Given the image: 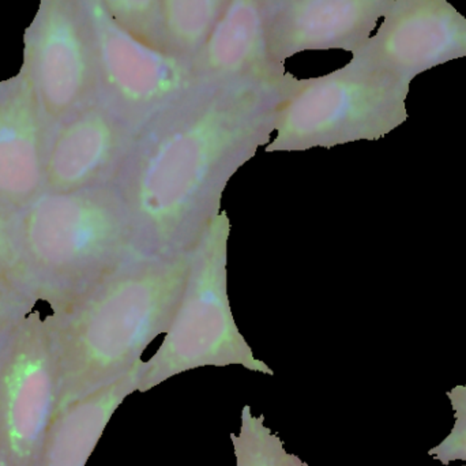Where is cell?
Wrapping results in <instances>:
<instances>
[{
  "label": "cell",
  "mask_w": 466,
  "mask_h": 466,
  "mask_svg": "<svg viewBox=\"0 0 466 466\" xmlns=\"http://www.w3.org/2000/svg\"><path fill=\"white\" fill-rule=\"evenodd\" d=\"M285 76L208 86L131 134L112 187L144 257L188 251L233 175L273 138Z\"/></svg>",
  "instance_id": "1"
},
{
  "label": "cell",
  "mask_w": 466,
  "mask_h": 466,
  "mask_svg": "<svg viewBox=\"0 0 466 466\" xmlns=\"http://www.w3.org/2000/svg\"><path fill=\"white\" fill-rule=\"evenodd\" d=\"M188 251L138 258L84 292L51 303L60 410L136 369L166 334L187 282Z\"/></svg>",
  "instance_id": "2"
},
{
  "label": "cell",
  "mask_w": 466,
  "mask_h": 466,
  "mask_svg": "<svg viewBox=\"0 0 466 466\" xmlns=\"http://www.w3.org/2000/svg\"><path fill=\"white\" fill-rule=\"evenodd\" d=\"M16 235L35 296L54 303L144 258L112 185L43 191L19 210Z\"/></svg>",
  "instance_id": "3"
},
{
  "label": "cell",
  "mask_w": 466,
  "mask_h": 466,
  "mask_svg": "<svg viewBox=\"0 0 466 466\" xmlns=\"http://www.w3.org/2000/svg\"><path fill=\"white\" fill-rule=\"evenodd\" d=\"M412 81L353 57L314 78H285L266 153L378 141L408 120Z\"/></svg>",
  "instance_id": "4"
},
{
  "label": "cell",
  "mask_w": 466,
  "mask_h": 466,
  "mask_svg": "<svg viewBox=\"0 0 466 466\" xmlns=\"http://www.w3.org/2000/svg\"><path fill=\"white\" fill-rule=\"evenodd\" d=\"M229 233L231 221L221 210L188 249L190 263L182 300L160 348L139 366V393L202 367L241 366L274 375L265 361L255 358L233 318L227 271Z\"/></svg>",
  "instance_id": "5"
},
{
  "label": "cell",
  "mask_w": 466,
  "mask_h": 466,
  "mask_svg": "<svg viewBox=\"0 0 466 466\" xmlns=\"http://www.w3.org/2000/svg\"><path fill=\"white\" fill-rule=\"evenodd\" d=\"M29 304L0 339V453L10 466H38L62 404L52 315Z\"/></svg>",
  "instance_id": "6"
},
{
  "label": "cell",
  "mask_w": 466,
  "mask_h": 466,
  "mask_svg": "<svg viewBox=\"0 0 466 466\" xmlns=\"http://www.w3.org/2000/svg\"><path fill=\"white\" fill-rule=\"evenodd\" d=\"M97 52L98 100L131 131L204 89L197 65L126 29L101 0H84Z\"/></svg>",
  "instance_id": "7"
},
{
  "label": "cell",
  "mask_w": 466,
  "mask_h": 466,
  "mask_svg": "<svg viewBox=\"0 0 466 466\" xmlns=\"http://www.w3.org/2000/svg\"><path fill=\"white\" fill-rule=\"evenodd\" d=\"M19 76L35 92L51 131L98 101L97 52L84 0H40L25 35Z\"/></svg>",
  "instance_id": "8"
},
{
  "label": "cell",
  "mask_w": 466,
  "mask_h": 466,
  "mask_svg": "<svg viewBox=\"0 0 466 466\" xmlns=\"http://www.w3.org/2000/svg\"><path fill=\"white\" fill-rule=\"evenodd\" d=\"M352 56L413 81L466 57V16L449 0H397Z\"/></svg>",
  "instance_id": "9"
},
{
  "label": "cell",
  "mask_w": 466,
  "mask_h": 466,
  "mask_svg": "<svg viewBox=\"0 0 466 466\" xmlns=\"http://www.w3.org/2000/svg\"><path fill=\"white\" fill-rule=\"evenodd\" d=\"M397 0H266V44L274 67L307 51L355 54Z\"/></svg>",
  "instance_id": "10"
},
{
  "label": "cell",
  "mask_w": 466,
  "mask_h": 466,
  "mask_svg": "<svg viewBox=\"0 0 466 466\" xmlns=\"http://www.w3.org/2000/svg\"><path fill=\"white\" fill-rule=\"evenodd\" d=\"M127 125L100 100L51 131L44 191H78L111 185L130 144Z\"/></svg>",
  "instance_id": "11"
},
{
  "label": "cell",
  "mask_w": 466,
  "mask_h": 466,
  "mask_svg": "<svg viewBox=\"0 0 466 466\" xmlns=\"http://www.w3.org/2000/svg\"><path fill=\"white\" fill-rule=\"evenodd\" d=\"M51 128L21 76L0 89V202L19 212L44 191Z\"/></svg>",
  "instance_id": "12"
},
{
  "label": "cell",
  "mask_w": 466,
  "mask_h": 466,
  "mask_svg": "<svg viewBox=\"0 0 466 466\" xmlns=\"http://www.w3.org/2000/svg\"><path fill=\"white\" fill-rule=\"evenodd\" d=\"M197 68L205 86L279 78L266 44V0H229L213 29Z\"/></svg>",
  "instance_id": "13"
},
{
  "label": "cell",
  "mask_w": 466,
  "mask_h": 466,
  "mask_svg": "<svg viewBox=\"0 0 466 466\" xmlns=\"http://www.w3.org/2000/svg\"><path fill=\"white\" fill-rule=\"evenodd\" d=\"M141 363L115 382L63 407L49 429L38 466H86L117 408L138 391Z\"/></svg>",
  "instance_id": "14"
},
{
  "label": "cell",
  "mask_w": 466,
  "mask_h": 466,
  "mask_svg": "<svg viewBox=\"0 0 466 466\" xmlns=\"http://www.w3.org/2000/svg\"><path fill=\"white\" fill-rule=\"evenodd\" d=\"M228 2L161 0V46L197 65Z\"/></svg>",
  "instance_id": "15"
},
{
  "label": "cell",
  "mask_w": 466,
  "mask_h": 466,
  "mask_svg": "<svg viewBox=\"0 0 466 466\" xmlns=\"http://www.w3.org/2000/svg\"><path fill=\"white\" fill-rule=\"evenodd\" d=\"M236 466H309L289 453L276 432L265 423L263 415H254L251 407L241 410L240 429L231 434Z\"/></svg>",
  "instance_id": "16"
},
{
  "label": "cell",
  "mask_w": 466,
  "mask_h": 466,
  "mask_svg": "<svg viewBox=\"0 0 466 466\" xmlns=\"http://www.w3.org/2000/svg\"><path fill=\"white\" fill-rule=\"evenodd\" d=\"M18 212L0 202V287L37 299L19 251Z\"/></svg>",
  "instance_id": "17"
},
{
  "label": "cell",
  "mask_w": 466,
  "mask_h": 466,
  "mask_svg": "<svg viewBox=\"0 0 466 466\" xmlns=\"http://www.w3.org/2000/svg\"><path fill=\"white\" fill-rule=\"evenodd\" d=\"M101 2L106 5L108 13L137 37L161 46V0H101Z\"/></svg>",
  "instance_id": "18"
},
{
  "label": "cell",
  "mask_w": 466,
  "mask_h": 466,
  "mask_svg": "<svg viewBox=\"0 0 466 466\" xmlns=\"http://www.w3.org/2000/svg\"><path fill=\"white\" fill-rule=\"evenodd\" d=\"M454 410V427L451 434L429 451V456L443 465L453 461L466 462V385L456 386L448 391Z\"/></svg>",
  "instance_id": "19"
},
{
  "label": "cell",
  "mask_w": 466,
  "mask_h": 466,
  "mask_svg": "<svg viewBox=\"0 0 466 466\" xmlns=\"http://www.w3.org/2000/svg\"><path fill=\"white\" fill-rule=\"evenodd\" d=\"M35 299L0 287V323L15 319Z\"/></svg>",
  "instance_id": "20"
},
{
  "label": "cell",
  "mask_w": 466,
  "mask_h": 466,
  "mask_svg": "<svg viewBox=\"0 0 466 466\" xmlns=\"http://www.w3.org/2000/svg\"><path fill=\"white\" fill-rule=\"evenodd\" d=\"M15 319H16V318H15ZM15 319H13V320H11V322H7V323H0V339H2L3 334L5 333V330H7V329L10 328L11 323H13L14 320H15Z\"/></svg>",
  "instance_id": "21"
},
{
  "label": "cell",
  "mask_w": 466,
  "mask_h": 466,
  "mask_svg": "<svg viewBox=\"0 0 466 466\" xmlns=\"http://www.w3.org/2000/svg\"><path fill=\"white\" fill-rule=\"evenodd\" d=\"M0 466H10L8 465L7 460L3 457L2 453H0Z\"/></svg>",
  "instance_id": "22"
}]
</instances>
